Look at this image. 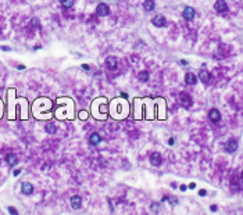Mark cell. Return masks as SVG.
Wrapping results in <instances>:
<instances>
[{"label": "cell", "instance_id": "4316f807", "mask_svg": "<svg viewBox=\"0 0 243 215\" xmlns=\"http://www.w3.org/2000/svg\"><path fill=\"white\" fill-rule=\"evenodd\" d=\"M242 175H243V172H242Z\"/></svg>", "mask_w": 243, "mask_h": 215}, {"label": "cell", "instance_id": "ffe728a7", "mask_svg": "<svg viewBox=\"0 0 243 215\" xmlns=\"http://www.w3.org/2000/svg\"><path fill=\"white\" fill-rule=\"evenodd\" d=\"M9 212H10L11 215H18V211L14 208V207H9Z\"/></svg>", "mask_w": 243, "mask_h": 215}, {"label": "cell", "instance_id": "52a82bcc", "mask_svg": "<svg viewBox=\"0 0 243 215\" xmlns=\"http://www.w3.org/2000/svg\"><path fill=\"white\" fill-rule=\"evenodd\" d=\"M225 150L228 151V153H235V151L237 150V142L235 139L228 140L226 144H225Z\"/></svg>", "mask_w": 243, "mask_h": 215}, {"label": "cell", "instance_id": "7402d4cb", "mask_svg": "<svg viewBox=\"0 0 243 215\" xmlns=\"http://www.w3.org/2000/svg\"><path fill=\"white\" fill-rule=\"evenodd\" d=\"M2 50H4V51H10L11 49H10L9 46H2Z\"/></svg>", "mask_w": 243, "mask_h": 215}, {"label": "cell", "instance_id": "ac0fdd59", "mask_svg": "<svg viewBox=\"0 0 243 215\" xmlns=\"http://www.w3.org/2000/svg\"><path fill=\"white\" fill-rule=\"evenodd\" d=\"M138 78H139L140 82H147L149 81V72L147 71H140V72L138 74Z\"/></svg>", "mask_w": 243, "mask_h": 215}, {"label": "cell", "instance_id": "8992f818", "mask_svg": "<svg viewBox=\"0 0 243 215\" xmlns=\"http://www.w3.org/2000/svg\"><path fill=\"white\" fill-rule=\"evenodd\" d=\"M151 22H153V25L157 26V28H163V26L165 25V17L163 14H159L151 20Z\"/></svg>", "mask_w": 243, "mask_h": 215}, {"label": "cell", "instance_id": "30bf717a", "mask_svg": "<svg viewBox=\"0 0 243 215\" xmlns=\"http://www.w3.org/2000/svg\"><path fill=\"white\" fill-rule=\"evenodd\" d=\"M21 192H23L24 194L29 196V194H32V193H34V186H32L29 182H24V183L21 185Z\"/></svg>", "mask_w": 243, "mask_h": 215}, {"label": "cell", "instance_id": "5b68a950", "mask_svg": "<svg viewBox=\"0 0 243 215\" xmlns=\"http://www.w3.org/2000/svg\"><path fill=\"white\" fill-rule=\"evenodd\" d=\"M117 65H118V60H117V57H107L106 59V68L107 70H115L117 68Z\"/></svg>", "mask_w": 243, "mask_h": 215}, {"label": "cell", "instance_id": "3957f363", "mask_svg": "<svg viewBox=\"0 0 243 215\" xmlns=\"http://www.w3.org/2000/svg\"><path fill=\"white\" fill-rule=\"evenodd\" d=\"M150 162H151V165H154V167H160V165H161V162H163L161 154L157 153V151L151 153V156H150Z\"/></svg>", "mask_w": 243, "mask_h": 215}, {"label": "cell", "instance_id": "cb8c5ba5", "mask_svg": "<svg viewBox=\"0 0 243 215\" xmlns=\"http://www.w3.org/2000/svg\"><path fill=\"white\" fill-rule=\"evenodd\" d=\"M174 142H175V140H174V137H171V139L168 140V143H170V144H174Z\"/></svg>", "mask_w": 243, "mask_h": 215}, {"label": "cell", "instance_id": "4fadbf2b", "mask_svg": "<svg viewBox=\"0 0 243 215\" xmlns=\"http://www.w3.org/2000/svg\"><path fill=\"white\" fill-rule=\"evenodd\" d=\"M196 82H197V78H196L195 74L187 72L186 75H185V83L186 85H196Z\"/></svg>", "mask_w": 243, "mask_h": 215}, {"label": "cell", "instance_id": "7a4b0ae2", "mask_svg": "<svg viewBox=\"0 0 243 215\" xmlns=\"http://www.w3.org/2000/svg\"><path fill=\"white\" fill-rule=\"evenodd\" d=\"M179 103H181L182 107L189 108V107L192 106V97H190L187 93H181V95H179Z\"/></svg>", "mask_w": 243, "mask_h": 215}, {"label": "cell", "instance_id": "44dd1931", "mask_svg": "<svg viewBox=\"0 0 243 215\" xmlns=\"http://www.w3.org/2000/svg\"><path fill=\"white\" fill-rule=\"evenodd\" d=\"M151 208H153V211H154V212H157V209H159V204H156V203L151 204Z\"/></svg>", "mask_w": 243, "mask_h": 215}, {"label": "cell", "instance_id": "6da1fadb", "mask_svg": "<svg viewBox=\"0 0 243 215\" xmlns=\"http://www.w3.org/2000/svg\"><path fill=\"white\" fill-rule=\"evenodd\" d=\"M96 13H97L99 17H106L110 14V7L106 3H99L96 7Z\"/></svg>", "mask_w": 243, "mask_h": 215}, {"label": "cell", "instance_id": "9a60e30c", "mask_svg": "<svg viewBox=\"0 0 243 215\" xmlns=\"http://www.w3.org/2000/svg\"><path fill=\"white\" fill-rule=\"evenodd\" d=\"M89 142L92 143L93 146H97V144H100V142H101V136L99 133H92L90 135V137H89Z\"/></svg>", "mask_w": 243, "mask_h": 215}, {"label": "cell", "instance_id": "7c38bea8", "mask_svg": "<svg viewBox=\"0 0 243 215\" xmlns=\"http://www.w3.org/2000/svg\"><path fill=\"white\" fill-rule=\"evenodd\" d=\"M6 161H7V164H9L10 167H15V165L18 164V158H17V156H15L14 153L7 154V156H6Z\"/></svg>", "mask_w": 243, "mask_h": 215}, {"label": "cell", "instance_id": "d6986e66", "mask_svg": "<svg viewBox=\"0 0 243 215\" xmlns=\"http://www.w3.org/2000/svg\"><path fill=\"white\" fill-rule=\"evenodd\" d=\"M60 3H61L63 7L65 9H71L74 6V0H60Z\"/></svg>", "mask_w": 243, "mask_h": 215}, {"label": "cell", "instance_id": "277c9868", "mask_svg": "<svg viewBox=\"0 0 243 215\" xmlns=\"http://www.w3.org/2000/svg\"><path fill=\"white\" fill-rule=\"evenodd\" d=\"M182 15H183V18L185 20H187V21H190V20H193L195 18V15H196V13H195V9L193 7H185L183 9V13H182Z\"/></svg>", "mask_w": 243, "mask_h": 215}, {"label": "cell", "instance_id": "484cf974", "mask_svg": "<svg viewBox=\"0 0 243 215\" xmlns=\"http://www.w3.org/2000/svg\"><path fill=\"white\" fill-rule=\"evenodd\" d=\"M211 211H217V207H215V205H211Z\"/></svg>", "mask_w": 243, "mask_h": 215}, {"label": "cell", "instance_id": "e0dca14e", "mask_svg": "<svg viewBox=\"0 0 243 215\" xmlns=\"http://www.w3.org/2000/svg\"><path fill=\"white\" fill-rule=\"evenodd\" d=\"M45 131L47 132V133H56L57 128H56V125H54L53 122H47L45 125Z\"/></svg>", "mask_w": 243, "mask_h": 215}, {"label": "cell", "instance_id": "ba28073f", "mask_svg": "<svg viewBox=\"0 0 243 215\" xmlns=\"http://www.w3.org/2000/svg\"><path fill=\"white\" fill-rule=\"evenodd\" d=\"M81 204H82V197L78 194L72 196L71 197V207H72L74 209H79L81 208Z\"/></svg>", "mask_w": 243, "mask_h": 215}, {"label": "cell", "instance_id": "5bb4252c", "mask_svg": "<svg viewBox=\"0 0 243 215\" xmlns=\"http://www.w3.org/2000/svg\"><path fill=\"white\" fill-rule=\"evenodd\" d=\"M199 78H200V81L203 82V83H208V82H210V78H211V75H210L208 71L201 70L200 74H199Z\"/></svg>", "mask_w": 243, "mask_h": 215}, {"label": "cell", "instance_id": "603a6c76", "mask_svg": "<svg viewBox=\"0 0 243 215\" xmlns=\"http://www.w3.org/2000/svg\"><path fill=\"white\" fill-rule=\"evenodd\" d=\"M20 173H21V169H20V168L14 171V176H18V175H20Z\"/></svg>", "mask_w": 243, "mask_h": 215}, {"label": "cell", "instance_id": "8fae6325", "mask_svg": "<svg viewBox=\"0 0 243 215\" xmlns=\"http://www.w3.org/2000/svg\"><path fill=\"white\" fill-rule=\"evenodd\" d=\"M208 118L212 121V122H218V121L221 120V114L220 111H218L217 108H211L208 112Z\"/></svg>", "mask_w": 243, "mask_h": 215}, {"label": "cell", "instance_id": "9c48e42d", "mask_svg": "<svg viewBox=\"0 0 243 215\" xmlns=\"http://www.w3.org/2000/svg\"><path fill=\"white\" fill-rule=\"evenodd\" d=\"M214 9H215V11H218V13H225L226 10H228V6H226V3L224 0H217L214 4Z\"/></svg>", "mask_w": 243, "mask_h": 215}, {"label": "cell", "instance_id": "2e32d148", "mask_svg": "<svg viewBox=\"0 0 243 215\" xmlns=\"http://www.w3.org/2000/svg\"><path fill=\"white\" fill-rule=\"evenodd\" d=\"M154 7H156L154 0H145V3H143V9H145L146 11H153Z\"/></svg>", "mask_w": 243, "mask_h": 215}, {"label": "cell", "instance_id": "d4e9b609", "mask_svg": "<svg viewBox=\"0 0 243 215\" xmlns=\"http://www.w3.org/2000/svg\"><path fill=\"white\" fill-rule=\"evenodd\" d=\"M199 194H200V196H204V194H206V190H200V192H199Z\"/></svg>", "mask_w": 243, "mask_h": 215}]
</instances>
